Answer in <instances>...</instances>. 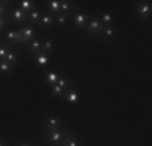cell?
<instances>
[{"label": "cell", "mask_w": 152, "mask_h": 146, "mask_svg": "<svg viewBox=\"0 0 152 146\" xmlns=\"http://www.w3.org/2000/svg\"><path fill=\"white\" fill-rule=\"evenodd\" d=\"M66 131H68V127L44 131V143L47 146H60L63 143V138H65V135H66Z\"/></svg>", "instance_id": "1"}, {"label": "cell", "mask_w": 152, "mask_h": 146, "mask_svg": "<svg viewBox=\"0 0 152 146\" xmlns=\"http://www.w3.org/2000/svg\"><path fill=\"white\" fill-rule=\"evenodd\" d=\"M63 127H66V122L63 120L61 115H45L44 117V122H42V130L44 131L63 128Z\"/></svg>", "instance_id": "2"}, {"label": "cell", "mask_w": 152, "mask_h": 146, "mask_svg": "<svg viewBox=\"0 0 152 146\" xmlns=\"http://www.w3.org/2000/svg\"><path fill=\"white\" fill-rule=\"evenodd\" d=\"M134 13H136V16L139 18V20H146V21H149V20H151V15H152L151 2H136Z\"/></svg>", "instance_id": "3"}, {"label": "cell", "mask_w": 152, "mask_h": 146, "mask_svg": "<svg viewBox=\"0 0 152 146\" xmlns=\"http://www.w3.org/2000/svg\"><path fill=\"white\" fill-rule=\"evenodd\" d=\"M88 21H89V16H88V13H84L83 10L75 12L73 16H71V24H73V28H78L79 31H83V29L86 28Z\"/></svg>", "instance_id": "4"}, {"label": "cell", "mask_w": 152, "mask_h": 146, "mask_svg": "<svg viewBox=\"0 0 152 146\" xmlns=\"http://www.w3.org/2000/svg\"><path fill=\"white\" fill-rule=\"evenodd\" d=\"M3 42H5L7 46H10V47H15V46H20V44H23L20 31H18V29H7L5 38H3Z\"/></svg>", "instance_id": "5"}, {"label": "cell", "mask_w": 152, "mask_h": 146, "mask_svg": "<svg viewBox=\"0 0 152 146\" xmlns=\"http://www.w3.org/2000/svg\"><path fill=\"white\" fill-rule=\"evenodd\" d=\"M102 23H100L99 18H91V20L88 21V24H86V32H88L89 36H92V38H99L100 31H102Z\"/></svg>", "instance_id": "6"}, {"label": "cell", "mask_w": 152, "mask_h": 146, "mask_svg": "<svg viewBox=\"0 0 152 146\" xmlns=\"http://www.w3.org/2000/svg\"><path fill=\"white\" fill-rule=\"evenodd\" d=\"M18 31H20V34H21V41H23V44L29 42L31 39L36 38V28L32 26V24H29V23H24Z\"/></svg>", "instance_id": "7"}, {"label": "cell", "mask_w": 152, "mask_h": 146, "mask_svg": "<svg viewBox=\"0 0 152 146\" xmlns=\"http://www.w3.org/2000/svg\"><path fill=\"white\" fill-rule=\"evenodd\" d=\"M24 46H26V49H28L29 57L36 55V54H39V52H42V42H41V38H39V36H36L34 39H31V41L26 42Z\"/></svg>", "instance_id": "8"}, {"label": "cell", "mask_w": 152, "mask_h": 146, "mask_svg": "<svg viewBox=\"0 0 152 146\" xmlns=\"http://www.w3.org/2000/svg\"><path fill=\"white\" fill-rule=\"evenodd\" d=\"M79 99H81V97H79V93H78V89H76L75 86H70L66 91H65L63 101H66L68 104H71V105H73V104H78Z\"/></svg>", "instance_id": "9"}, {"label": "cell", "mask_w": 152, "mask_h": 146, "mask_svg": "<svg viewBox=\"0 0 152 146\" xmlns=\"http://www.w3.org/2000/svg\"><path fill=\"white\" fill-rule=\"evenodd\" d=\"M55 26V18L52 16L50 13H42L41 15V20H39V28L41 29H49Z\"/></svg>", "instance_id": "10"}, {"label": "cell", "mask_w": 152, "mask_h": 146, "mask_svg": "<svg viewBox=\"0 0 152 146\" xmlns=\"http://www.w3.org/2000/svg\"><path fill=\"white\" fill-rule=\"evenodd\" d=\"M26 15L21 8H13L10 12V21H15V23H20V24H24L26 23Z\"/></svg>", "instance_id": "11"}, {"label": "cell", "mask_w": 152, "mask_h": 146, "mask_svg": "<svg viewBox=\"0 0 152 146\" xmlns=\"http://www.w3.org/2000/svg\"><path fill=\"white\" fill-rule=\"evenodd\" d=\"M41 15H42V10L41 8H34L31 10L29 13L26 15V23L32 24V26H39V20H41Z\"/></svg>", "instance_id": "12"}, {"label": "cell", "mask_w": 152, "mask_h": 146, "mask_svg": "<svg viewBox=\"0 0 152 146\" xmlns=\"http://www.w3.org/2000/svg\"><path fill=\"white\" fill-rule=\"evenodd\" d=\"M115 38V28L112 26H104L102 28V31H100V34H99V39L102 42H110L112 39Z\"/></svg>", "instance_id": "13"}, {"label": "cell", "mask_w": 152, "mask_h": 146, "mask_svg": "<svg viewBox=\"0 0 152 146\" xmlns=\"http://www.w3.org/2000/svg\"><path fill=\"white\" fill-rule=\"evenodd\" d=\"M61 146H83V143L76 138V135L71 131L70 128H68L66 131V135H65V138H63V143H61Z\"/></svg>", "instance_id": "14"}, {"label": "cell", "mask_w": 152, "mask_h": 146, "mask_svg": "<svg viewBox=\"0 0 152 146\" xmlns=\"http://www.w3.org/2000/svg\"><path fill=\"white\" fill-rule=\"evenodd\" d=\"M45 10H47V13H50L52 16L58 15L60 13V0H49V2L45 3Z\"/></svg>", "instance_id": "15"}, {"label": "cell", "mask_w": 152, "mask_h": 146, "mask_svg": "<svg viewBox=\"0 0 152 146\" xmlns=\"http://www.w3.org/2000/svg\"><path fill=\"white\" fill-rule=\"evenodd\" d=\"M73 12H75V3L70 2V0H61L60 2V13L70 16Z\"/></svg>", "instance_id": "16"}, {"label": "cell", "mask_w": 152, "mask_h": 146, "mask_svg": "<svg viewBox=\"0 0 152 146\" xmlns=\"http://www.w3.org/2000/svg\"><path fill=\"white\" fill-rule=\"evenodd\" d=\"M31 58L39 65V67H47V65H49V62H50V55H47V54H44V52L36 54V55H32Z\"/></svg>", "instance_id": "17"}, {"label": "cell", "mask_w": 152, "mask_h": 146, "mask_svg": "<svg viewBox=\"0 0 152 146\" xmlns=\"http://www.w3.org/2000/svg\"><path fill=\"white\" fill-rule=\"evenodd\" d=\"M41 42H42V52L47 54V55H50V54L55 50V44H53L52 39H49V38H41Z\"/></svg>", "instance_id": "18"}, {"label": "cell", "mask_w": 152, "mask_h": 146, "mask_svg": "<svg viewBox=\"0 0 152 146\" xmlns=\"http://www.w3.org/2000/svg\"><path fill=\"white\" fill-rule=\"evenodd\" d=\"M15 67L10 65L7 60H0V76H7V75H12Z\"/></svg>", "instance_id": "19"}, {"label": "cell", "mask_w": 152, "mask_h": 146, "mask_svg": "<svg viewBox=\"0 0 152 146\" xmlns=\"http://www.w3.org/2000/svg\"><path fill=\"white\" fill-rule=\"evenodd\" d=\"M20 3V8L23 10L24 13H29L31 10H34V8H37V5H36V0H23V2H18Z\"/></svg>", "instance_id": "20"}, {"label": "cell", "mask_w": 152, "mask_h": 146, "mask_svg": "<svg viewBox=\"0 0 152 146\" xmlns=\"http://www.w3.org/2000/svg\"><path fill=\"white\" fill-rule=\"evenodd\" d=\"M100 23H102V26H110L112 23H113V13L110 12V10H105L102 15L99 16Z\"/></svg>", "instance_id": "21"}, {"label": "cell", "mask_w": 152, "mask_h": 146, "mask_svg": "<svg viewBox=\"0 0 152 146\" xmlns=\"http://www.w3.org/2000/svg\"><path fill=\"white\" fill-rule=\"evenodd\" d=\"M57 85H58L60 88H63V89H68L70 86H73V80H71L70 75H60Z\"/></svg>", "instance_id": "22"}, {"label": "cell", "mask_w": 152, "mask_h": 146, "mask_svg": "<svg viewBox=\"0 0 152 146\" xmlns=\"http://www.w3.org/2000/svg\"><path fill=\"white\" fill-rule=\"evenodd\" d=\"M58 78H60V75H58V73H55V72H45V76H44V80L47 81V85H49V86L57 85Z\"/></svg>", "instance_id": "23"}, {"label": "cell", "mask_w": 152, "mask_h": 146, "mask_svg": "<svg viewBox=\"0 0 152 146\" xmlns=\"http://www.w3.org/2000/svg\"><path fill=\"white\" fill-rule=\"evenodd\" d=\"M3 60H7L10 65H13V67H16V65H18V62H20V57H18V54H16L15 50L12 49L8 54H7V57L3 58Z\"/></svg>", "instance_id": "24"}, {"label": "cell", "mask_w": 152, "mask_h": 146, "mask_svg": "<svg viewBox=\"0 0 152 146\" xmlns=\"http://www.w3.org/2000/svg\"><path fill=\"white\" fill-rule=\"evenodd\" d=\"M65 91H66V89L60 88L58 85H52V86H50V94H52V96L60 97V99H63V97H65Z\"/></svg>", "instance_id": "25"}, {"label": "cell", "mask_w": 152, "mask_h": 146, "mask_svg": "<svg viewBox=\"0 0 152 146\" xmlns=\"http://www.w3.org/2000/svg\"><path fill=\"white\" fill-rule=\"evenodd\" d=\"M10 12L12 10H10L8 2H0V18H10Z\"/></svg>", "instance_id": "26"}, {"label": "cell", "mask_w": 152, "mask_h": 146, "mask_svg": "<svg viewBox=\"0 0 152 146\" xmlns=\"http://www.w3.org/2000/svg\"><path fill=\"white\" fill-rule=\"evenodd\" d=\"M12 50V47L7 46L5 42H3V39H0V60H3V58L7 57V54Z\"/></svg>", "instance_id": "27"}, {"label": "cell", "mask_w": 152, "mask_h": 146, "mask_svg": "<svg viewBox=\"0 0 152 146\" xmlns=\"http://www.w3.org/2000/svg\"><path fill=\"white\" fill-rule=\"evenodd\" d=\"M55 26H63L65 23L68 21V18L70 16H66V15H61V13H58V15H55Z\"/></svg>", "instance_id": "28"}, {"label": "cell", "mask_w": 152, "mask_h": 146, "mask_svg": "<svg viewBox=\"0 0 152 146\" xmlns=\"http://www.w3.org/2000/svg\"><path fill=\"white\" fill-rule=\"evenodd\" d=\"M8 23H10V18H0V32L5 31L7 26H8Z\"/></svg>", "instance_id": "29"}, {"label": "cell", "mask_w": 152, "mask_h": 146, "mask_svg": "<svg viewBox=\"0 0 152 146\" xmlns=\"http://www.w3.org/2000/svg\"><path fill=\"white\" fill-rule=\"evenodd\" d=\"M0 146H10L8 140H7L5 136H0Z\"/></svg>", "instance_id": "30"}, {"label": "cell", "mask_w": 152, "mask_h": 146, "mask_svg": "<svg viewBox=\"0 0 152 146\" xmlns=\"http://www.w3.org/2000/svg\"><path fill=\"white\" fill-rule=\"evenodd\" d=\"M18 146H34V145H31L29 141H21V143L18 145Z\"/></svg>", "instance_id": "31"}, {"label": "cell", "mask_w": 152, "mask_h": 146, "mask_svg": "<svg viewBox=\"0 0 152 146\" xmlns=\"http://www.w3.org/2000/svg\"><path fill=\"white\" fill-rule=\"evenodd\" d=\"M60 146H61V145H60Z\"/></svg>", "instance_id": "32"}]
</instances>
